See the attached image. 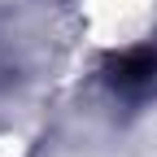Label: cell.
<instances>
[{
	"label": "cell",
	"instance_id": "obj_1",
	"mask_svg": "<svg viewBox=\"0 0 157 157\" xmlns=\"http://www.w3.org/2000/svg\"><path fill=\"white\" fill-rule=\"evenodd\" d=\"M157 78V52L153 48H140V52H127V57H118L113 61V83L118 87H144Z\"/></svg>",
	"mask_w": 157,
	"mask_h": 157
}]
</instances>
